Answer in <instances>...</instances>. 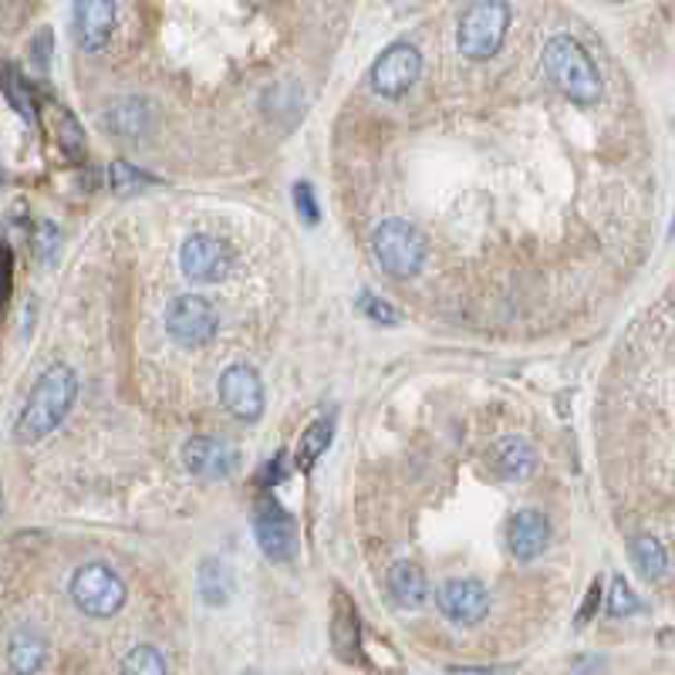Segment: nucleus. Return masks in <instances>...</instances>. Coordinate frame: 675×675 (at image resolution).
<instances>
[{"label": "nucleus", "instance_id": "obj_1", "mask_svg": "<svg viewBox=\"0 0 675 675\" xmlns=\"http://www.w3.org/2000/svg\"><path fill=\"white\" fill-rule=\"evenodd\" d=\"M78 398V375L72 365H51L48 372L35 382L27 403L17 416V443H41L54 429L68 419L72 406Z\"/></svg>", "mask_w": 675, "mask_h": 675}, {"label": "nucleus", "instance_id": "obj_2", "mask_svg": "<svg viewBox=\"0 0 675 675\" xmlns=\"http://www.w3.org/2000/svg\"><path fill=\"white\" fill-rule=\"evenodd\" d=\"M544 72L550 75L574 105H595L601 102V75L595 68L591 54L568 35H555L544 44Z\"/></svg>", "mask_w": 675, "mask_h": 675}, {"label": "nucleus", "instance_id": "obj_3", "mask_svg": "<svg viewBox=\"0 0 675 675\" xmlns=\"http://www.w3.org/2000/svg\"><path fill=\"white\" fill-rule=\"evenodd\" d=\"M507 24H510V8L500 0H486V4L467 8V14L459 17L456 30V48L470 61H486L494 58L507 38Z\"/></svg>", "mask_w": 675, "mask_h": 675}, {"label": "nucleus", "instance_id": "obj_4", "mask_svg": "<svg viewBox=\"0 0 675 675\" xmlns=\"http://www.w3.org/2000/svg\"><path fill=\"white\" fill-rule=\"evenodd\" d=\"M72 601L88 619H112L126 604V581L109 564H81L72 577Z\"/></svg>", "mask_w": 675, "mask_h": 675}, {"label": "nucleus", "instance_id": "obj_5", "mask_svg": "<svg viewBox=\"0 0 675 675\" xmlns=\"http://www.w3.org/2000/svg\"><path fill=\"white\" fill-rule=\"evenodd\" d=\"M372 251H375L379 264L392 273V278L403 281V278H412V273L422 267L425 240L406 220H385V224H379V230L372 237Z\"/></svg>", "mask_w": 675, "mask_h": 675}, {"label": "nucleus", "instance_id": "obj_6", "mask_svg": "<svg viewBox=\"0 0 675 675\" xmlns=\"http://www.w3.org/2000/svg\"><path fill=\"white\" fill-rule=\"evenodd\" d=\"M166 328H169V334L176 338L179 345L200 348V345L213 342V334H217V328H220V315H217V308H213L206 297L179 294V297H173V304L166 308Z\"/></svg>", "mask_w": 675, "mask_h": 675}, {"label": "nucleus", "instance_id": "obj_7", "mask_svg": "<svg viewBox=\"0 0 675 675\" xmlns=\"http://www.w3.org/2000/svg\"><path fill=\"white\" fill-rule=\"evenodd\" d=\"M254 531H257V544L270 561H291L297 555V524L294 517L273 500V497H260L257 510H254Z\"/></svg>", "mask_w": 675, "mask_h": 675}, {"label": "nucleus", "instance_id": "obj_8", "mask_svg": "<svg viewBox=\"0 0 675 675\" xmlns=\"http://www.w3.org/2000/svg\"><path fill=\"white\" fill-rule=\"evenodd\" d=\"M179 264H182V273H187L190 281H196V284H217V281L227 278L230 267H233V251L227 247L220 237L193 233L187 243H182Z\"/></svg>", "mask_w": 675, "mask_h": 675}, {"label": "nucleus", "instance_id": "obj_9", "mask_svg": "<svg viewBox=\"0 0 675 675\" xmlns=\"http://www.w3.org/2000/svg\"><path fill=\"white\" fill-rule=\"evenodd\" d=\"M422 72V54L412 44L385 48L372 65V88L385 99H403Z\"/></svg>", "mask_w": 675, "mask_h": 675}, {"label": "nucleus", "instance_id": "obj_10", "mask_svg": "<svg viewBox=\"0 0 675 675\" xmlns=\"http://www.w3.org/2000/svg\"><path fill=\"white\" fill-rule=\"evenodd\" d=\"M220 403L240 422L260 419V412H264V382L257 375V368L230 365L227 372L220 375Z\"/></svg>", "mask_w": 675, "mask_h": 675}, {"label": "nucleus", "instance_id": "obj_11", "mask_svg": "<svg viewBox=\"0 0 675 675\" xmlns=\"http://www.w3.org/2000/svg\"><path fill=\"white\" fill-rule=\"evenodd\" d=\"M182 463H187V470L200 480H227V476H233V470L240 463V453L227 440L193 436V440H187V446H182Z\"/></svg>", "mask_w": 675, "mask_h": 675}, {"label": "nucleus", "instance_id": "obj_12", "mask_svg": "<svg viewBox=\"0 0 675 675\" xmlns=\"http://www.w3.org/2000/svg\"><path fill=\"white\" fill-rule=\"evenodd\" d=\"M440 611L453 625H480L489 611V591L476 577H453L436 595Z\"/></svg>", "mask_w": 675, "mask_h": 675}, {"label": "nucleus", "instance_id": "obj_13", "mask_svg": "<svg viewBox=\"0 0 675 675\" xmlns=\"http://www.w3.org/2000/svg\"><path fill=\"white\" fill-rule=\"evenodd\" d=\"M507 540H510V555L517 561H537L544 550H547V540H550V527H547V517L540 510H520L513 513L510 527H507Z\"/></svg>", "mask_w": 675, "mask_h": 675}, {"label": "nucleus", "instance_id": "obj_14", "mask_svg": "<svg viewBox=\"0 0 675 675\" xmlns=\"http://www.w3.org/2000/svg\"><path fill=\"white\" fill-rule=\"evenodd\" d=\"M118 21V8L109 0H85L75 8V35L85 51H102L112 38Z\"/></svg>", "mask_w": 675, "mask_h": 675}, {"label": "nucleus", "instance_id": "obj_15", "mask_svg": "<svg viewBox=\"0 0 675 675\" xmlns=\"http://www.w3.org/2000/svg\"><path fill=\"white\" fill-rule=\"evenodd\" d=\"M486 463L500 480H527L537 470V449L520 436H504L489 446Z\"/></svg>", "mask_w": 675, "mask_h": 675}, {"label": "nucleus", "instance_id": "obj_16", "mask_svg": "<svg viewBox=\"0 0 675 675\" xmlns=\"http://www.w3.org/2000/svg\"><path fill=\"white\" fill-rule=\"evenodd\" d=\"M48 665V638L38 628H17L8 638V668L11 675H41Z\"/></svg>", "mask_w": 675, "mask_h": 675}, {"label": "nucleus", "instance_id": "obj_17", "mask_svg": "<svg viewBox=\"0 0 675 675\" xmlns=\"http://www.w3.org/2000/svg\"><path fill=\"white\" fill-rule=\"evenodd\" d=\"M331 646L345 662H355L358 646H361V619L345 591H338L334 608H331Z\"/></svg>", "mask_w": 675, "mask_h": 675}, {"label": "nucleus", "instance_id": "obj_18", "mask_svg": "<svg viewBox=\"0 0 675 675\" xmlns=\"http://www.w3.org/2000/svg\"><path fill=\"white\" fill-rule=\"evenodd\" d=\"M389 588L398 608H422L429 598V585H425V571L412 561H398L389 571Z\"/></svg>", "mask_w": 675, "mask_h": 675}, {"label": "nucleus", "instance_id": "obj_19", "mask_svg": "<svg viewBox=\"0 0 675 675\" xmlns=\"http://www.w3.org/2000/svg\"><path fill=\"white\" fill-rule=\"evenodd\" d=\"M196 588H200V598L213 608H220L230 601L233 595V574L230 568L220 561V558H206L200 568H196Z\"/></svg>", "mask_w": 675, "mask_h": 675}, {"label": "nucleus", "instance_id": "obj_20", "mask_svg": "<svg viewBox=\"0 0 675 675\" xmlns=\"http://www.w3.org/2000/svg\"><path fill=\"white\" fill-rule=\"evenodd\" d=\"M331 440H334V416H318L308 429H304V436L297 443V453H294V463L308 473L318 459L324 456Z\"/></svg>", "mask_w": 675, "mask_h": 675}, {"label": "nucleus", "instance_id": "obj_21", "mask_svg": "<svg viewBox=\"0 0 675 675\" xmlns=\"http://www.w3.org/2000/svg\"><path fill=\"white\" fill-rule=\"evenodd\" d=\"M628 555H632V564L638 568V574L646 581H662L668 574V555H665V547L652 534L632 537Z\"/></svg>", "mask_w": 675, "mask_h": 675}, {"label": "nucleus", "instance_id": "obj_22", "mask_svg": "<svg viewBox=\"0 0 675 675\" xmlns=\"http://www.w3.org/2000/svg\"><path fill=\"white\" fill-rule=\"evenodd\" d=\"M145 118H149V109L139 99H122L109 109L105 126L122 139H139L145 132Z\"/></svg>", "mask_w": 675, "mask_h": 675}, {"label": "nucleus", "instance_id": "obj_23", "mask_svg": "<svg viewBox=\"0 0 675 675\" xmlns=\"http://www.w3.org/2000/svg\"><path fill=\"white\" fill-rule=\"evenodd\" d=\"M0 88H4V95H8V102H11V109L21 115V118H27V122H35L38 118V102H35V91H30V85L24 81V75L17 72V68H4L0 72Z\"/></svg>", "mask_w": 675, "mask_h": 675}, {"label": "nucleus", "instance_id": "obj_24", "mask_svg": "<svg viewBox=\"0 0 675 675\" xmlns=\"http://www.w3.org/2000/svg\"><path fill=\"white\" fill-rule=\"evenodd\" d=\"M109 179H112V190H115V193H122V196L139 193V190H145V187H156V182H160L156 176L142 173L139 166H132V163H126V160H115V163H112Z\"/></svg>", "mask_w": 675, "mask_h": 675}, {"label": "nucleus", "instance_id": "obj_25", "mask_svg": "<svg viewBox=\"0 0 675 675\" xmlns=\"http://www.w3.org/2000/svg\"><path fill=\"white\" fill-rule=\"evenodd\" d=\"M122 675H169L166 659L152 646H136L126 659H122Z\"/></svg>", "mask_w": 675, "mask_h": 675}, {"label": "nucleus", "instance_id": "obj_26", "mask_svg": "<svg viewBox=\"0 0 675 675\" xmlns=\"http://www.w3.org/2000/svg\"><path fill=\"white\" fill-rule=\"evenodd\" d=\"M58 145L72 160H78L81 152H85V132L78 126V118L65 105H58Z\"/></svg>", "mask_w": 675, "mask_h": 675}, {"label": "nucleus", "instance_id": "obj_27", "mask_svg": "<svg viewBox=\"0 0 675 675\" xmlns=\"http://www.w3.org/2000/svg\"><path fill=\"white\" fill-rule=\"evenodd\" d=\"M358 311L372 324H398V321H403V311H398L395 304H389L385 297L372 294V291L358 294Z\"/></svg>", "mask_w": 675, "mask_h": 675}, {"label": "nucleus", "instance_id": "obj_28", "mask_svg": "<svg viewBox=\"0 0 675 675\" xmlns=\"http://www.w3.org/2000/svg\"><path fill=\"white\" fill-rule=\"evenodd\" d=\"M641 604H638V595L632 591V585L625 577H615L611 581V591H608V615L611 619H628L635 615Z\"/></svg>", "mask_w": 675, "mask_h": 675}, {"label": "nucleus", "instance_id": "obj_29", "mask_svg": "<svg viewBox=\"0 0 675 675\" xmlns=\"http://www.w3.org/2000/svg\"><path fill=\"white\" fill-rule=\"evenodd\" d=\"M294 209H297V217L304 224H311V227L321 220V206H318V196H315L311 182H294Z\"/></svg>", "mask_w": 675, "mask_h": 675}, {"label": "nucleus", "instance_id": "obj_30", "mask_svg": "<svg viewBox=\"0 0 675 675\" xmlns=\"http://www.w3.org/2000/svg\"><path fill=\"white\" fill-rule=\"evenodd\" d=\"M58 243H61V230L51 220H38V227H35V254L41 260H51L54 251H58Z\"/></svg>", "mask_w": 675, "mask_h": 675}, {"label": "nucleus", "instance_id": "obj_31", "mask_svg": "<svg viewBox=\"0 0 675 675\" xmlns=\"http://www.w3.org/2000/svg\"><path fill=\"white\" fill-rule=\"evenodd\" d=\"M11 270H14V254L8 243H0V308L11 297Z\"/></svg>", "mask_w": 675, "mask_h": 675}, {"label": "nucleus", "instance_id": "obj_32", "mask_svg": "<svg viewBox=\"0 0 675 675\" xmlns=\"http://www.w3.org/2000/svg\"><path fill=\"white\" fill-rule=\"evenodd\" d=\"M446 675H510V665H449Z\"/></svg>", "mask_w": 675, "mask_h": 675}, {"label": "nucleus", "instance_id": "obj_33", "mask_svg": "<svg viewBox=\"0 0 675 675\" xmlns=\"http://www.w3.org/2000/svg\"><path fill=\"white\" fill-rule=\"evenodd\" d=\"M30 51H35V54H30V58H35V61H38V68H41V72H48V51H51V30H41V35H38V41H35V44H30Z\"/></svg>", "mask_w": 675, "mask_h": 675}, {"label": "nucleus", "instance_id": "obj_34", "mask_svg": "<svg viewBox=\"0 0 675 675\" xmlns=\"http://www.w3.org/2000/svg\"><path fill=\"white\" fill-rule=\"evenodd\" d=\"M598 598H601V585H598V581H595V585H591V598H588V604H585V611H581V625H585L588 619H591V611H595V604H598Z\"/></svg>", "mask_w": 675, "mask_h": 675}]
</instances>
